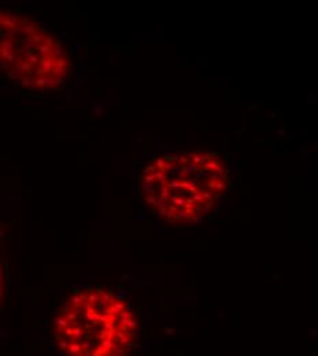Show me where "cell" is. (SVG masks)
<instances>
[{
    "instance_id": "3",
    "label": "cell",
    "mask_w": 318,
    "mask_h": 356,
    "mask_svg": "<svg viewBox=\"0 0 318 356\" xmlns=\"http://www.w3.org/2000/svg\"><path fill=\"white\" fill-rule=\"evenodd\" d=\"M67 49L40 22L0 10V71L28 89L54 90L69 79Z\"/></svg>"
},
{
    "instance_id": "2",
    "label": "cell",
    "mask_w": 318,
    "mask_h": 356,
    "mask_svg": "<svg viewBox=\"0 0 318 356\" xmlns=\"http://www.w3.org/2000/svg\"><path fill=\"white\" fill-rule=\"evenodd\" d=\"M138 327L135 310L112 289L85 286L58 308L52 336L64 356H129Z\"/></svg>"
},
{
    "instance_id": "4",
    "label": "cell",
    "mask_w": 318,
    "mask_h": 356,
    "mask_svg": "<svg viewBox=\"0 0 318 356\" xmlns=\"http://www.w3.org/2000/svg\"><path fill=\"white\" fill-rule=\"evenodd\" d=\"M3 293H4V263H3V258L0 253V304L3 300Z\"/></svg>"
},
{
    "instance_id": "1",
    "label": "cell",
    "mask_w": 318,
    "mask_h": 356,
    "mask_svg": "<svg viewBox=\"0 0 318 356\" xmlns=\"http://www.w3.org/2000/svg\"><path fill=\"white\" fill-rule=\"evenodd\" d=\"M140 201L162 221L193 225L210 217L232 189L230 166L214 151L163 154L138 175Z\"/></svg>"
}]
</instances>
